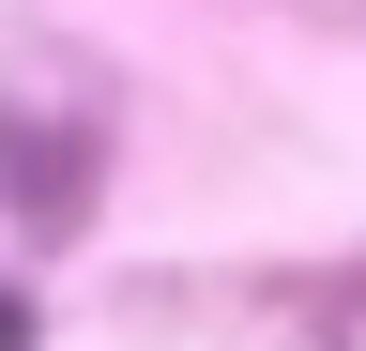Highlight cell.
Here are the masks:
<instances>
[{"label":"cell","instance_id":"obj_1","mask_svg":"<svg viewBox=\"0 0 366 351\" xmlns=\"http://www.w3.org/2000/svg\"><path fill=\"white\" fill-rule=\"evenodd\" d=\"M0 351H31V305H16V290H0Z\"/></svg>","mask_w":366,"mask_h":351}]
</instances>
